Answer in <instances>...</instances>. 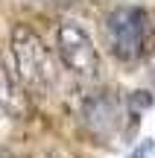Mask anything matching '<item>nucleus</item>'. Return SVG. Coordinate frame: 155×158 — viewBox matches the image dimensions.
<instances>
[{"instance_id":"nucleus-2","label":"nucleus","mask_w":155,"mask_h":158,"mask_svg":"<svg viewBox=\"0 0 155 158\" xmlns=\"http://www.w3.org/2000/svg\"><path fill=\"white\" fill-rule=\"evenodd\" d=\"M105 38L117 59L141 62L155 47V27L146 9L141 6H117L105 18Z\"/></svg>"},{"instance_id":"nucleus-6","label":"nucleus","mask_w":155,"mask_h":158,"mask_svg":"<svg viewBox=\"0 0 155 158\" xmlns=\"http://www.w3.org/2000/svg\"><path fill=\"white\" fill-rule=\"evenodd\" d=\"M38 3H56V6H62V3H67V0H38Z\"/></svg>"},{"instance_id":"nucleus-4","label":"nucleus","mask_w":155,"mask_h":158,"mask_svg":"<svg viewBox=\"0 0 155 158\" xmlns=\"http://www.w3.org/2000/svg\"><path fill=\"white\" fill-rule=\"evenodd\" d=\"M82 120L97 135H111L120 123V100L111 91H91L82 100Z\"/></svg>"},{"instance_id":"nucleus-3","label":"nucleus","mask_w":155,"mask_h":158,"mask_svg":"<svg viewBox=\"0 0 155 158\" xmlns=\"http://www.w3.org/2000/svg\"><path fill=\"white\" fill-rule=\"evenodd\" d=\"M56 47L59 56H62L64 68H70L73 73L97 79L100 70H103V62H100V53L94 47L91 35L73 21H62L56 29Z\"/></svg>"},{"instance_id":"nucleus-5","label":"nucleus","mask_w":155,"mask_h":158,"mask_svg":"<svg viewBox=\"0 0 155 158\" xmlns=\"http://www.w3.org/2000/svg\"><path fill=\"white\" fill-rule=\"evenodd\" d=\"M0 111L9 114V117H27V111H29L27 94H23L18 76L6 68L3 56H0Z\"/></svg>"},{"instance_id":"nucleus-1","label":"nucleus","mask_w":155,"mask_h":158,"mask_svg":"<svg viewBox=\"0 0 155 158\" xmlns=\"http://www.w3.org/2000/svg\"><path fill=\"white\" fill-rule=\"evenodd\" d=\"M12 56H15L18 68V82L21 88L32 91V94H50L56 88V62L41 35L27 23L12 27Z\"/></svg>"},{"instance_id":"nucleus-7","label":"nucleus","mask_w":155,"mask_h":158,"mask_svg":"<svg viewBox=\"0 0 155 158\" xmlns=\"http://www.w3.org/2000/svg\"><path fill=\"white\" fill-rule=\"evenodd\" d=\"M0 158H9V155H6V149H0Z\"/></svg>"}]
</instances>
